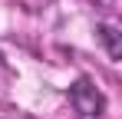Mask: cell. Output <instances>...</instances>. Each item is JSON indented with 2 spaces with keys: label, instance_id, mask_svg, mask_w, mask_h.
Masks as SVG:
<instances>
[{
  "label": "cell",
  "instance_id": "6da1fadb",
  "mask_svg": "<svg viewBox=\"0 0 122 119\" xmlns=\"http://www.w3.org/2000/svg\"><path fill=\"white\" fill-rule=\"evenodd\" d=\"M66 96H69V106H73L82 119H102V116H106V106H109V103H106L102 89L89 76L73 79V86L66 89Z\"/></svg>",
  "mask_w": 122,
  "mask_h": 119
},
{
  "label": "cell",
  "instance_id": "7a4b0ae2",
  "mask_svg": "<svg viewBox=\"0 0 122 119\" xmlns=\"http://www.w3.org/2000/svg\"><path fill=\"white\" fill-rule=\"evenodd\" d=\"M96 40L102 43V50L109 53V60H122V33L116 23H96Z\"/></svg>",
  "mask_w": 122,
  "mask_h": 119
}]
</instances>
